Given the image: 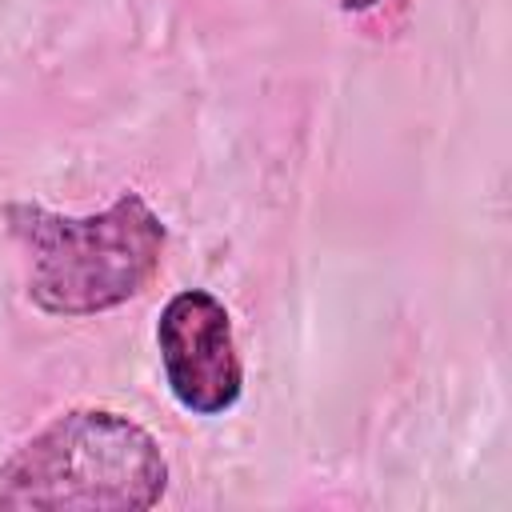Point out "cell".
Returning a JSON list of instances; mask_svg holds the SVG:
<instances>
[{"instance_id":"cell-1","label":"cell","mask_w":512,"mask_h":512,"mask_svg":"<svg viewBox=\"0 0 512 512\" xmlns=\"http://www.w3.org/2000/svg\"><path fill=\"white\" fill-rule=\"evenodd\" d=\"M4 220L32 264L28 296L48 316H96L128 304L156 276L168 240L140 192H120L92 216L8 204Z\"/></svg>"},{"instance_id":"cell-2","label":"cell","mask_w":512,"mask_h":512,"mask_svg":"<svg viewBox=\"0 0 512 512\" xmlns=\"http://www.w3.org/2000/svg\"><path fill=\"white\" fill-rule=\"evenodd\" d=\"M164 488L160 444L112 408H72L0 464V508L144 512Z\"/></svg>"},{"instance_id":"cell-4","label":"cell","mask_w":512,"mask_h":512,"mask_svg":"<svg viewBox=\"0 0 512 512\" xmlns=\"http://www.w3.org/2000/svg\"><path fill=\"white\" fill-rule=\"evenodd\" d=\"M380 0H340V8L344 12H368V8H376Z\"/></svg>"},{"instance_id":"cell-3","label":"cell","mask_w":512,"mask_h":512,"mask_svg":"<svg viewBox=\"0 0 512 512\" xmlns=\"http://www.w3.org/2000/svg\"><path fill=\"white\" fill-rule=\"evenodd\" d=\"M156 348L168 392L192 416H224L244 392V368L232 340L228 308L204 292H176L156 320Z\"/></svg>"}]
</instances>
